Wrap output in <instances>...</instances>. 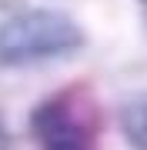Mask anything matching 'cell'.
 <instances>
[{"label": "cell", "mask_w": 147, "mask_h": 150, "mask_svg": "<svg viewBox=\"0 0 147 150\" xmlns=\"http://www.w3.org/2000/svg\"><path fill=\"white\" fill-rule=\"evenodd\" d=\"M84 30L60 10H20L0 23V67H27L40 60L70 57L84 47Z\"/></svg>", "instance_id": "obj_1"}, {"label": "cell", "mask_w": 147, "mask_h": 150, "mask_svg": "<svg viewBox=\"0 0 147 150\" xmlns=\"http://www.w3.org/2000/svg\"><path fill=\"white\" fill-rule=\"evenodd\" d=\"M30 130L40 150H97L100 113L80 87H70L33 107Z\"/></svg>", "instance_id": "obj_2"}, {"label": "cell", "mask_w": 147, "mask_h": 150, "mask_svg": "<svg viewBox=\"0 0 147 150\" xmlns=\"http://www.w3.org/2000/svg\"><path fill=\"white\" fill-rule=\"evenodd\" d=\"M120 130L134 150H147V97L124 103L120 110Z\"/></svg>", "instance_id": "obj_3"}, {"label": "cell", "mask_w": 147, "mask_h": 150, "mask_svg": "<svg viewBox=\"0 0 147 150\" xmlns=\"http://www.w3.org/2000/svg\"><path fill=\"white\" fill-rule=\"evenodd\" d=\"M0 150H10V134H7L4 120H0Z\"/></svg>", "instance_id": "obj_4"}]
</instances>
